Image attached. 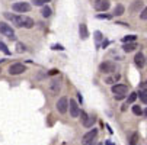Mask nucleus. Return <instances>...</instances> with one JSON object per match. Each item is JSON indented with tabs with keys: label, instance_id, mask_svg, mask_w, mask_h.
Returning <instances> with one entry per match:
<instances>
[{
	"label": "nucleus",
	"instance_id": "2",
	"mask_svg": "<svg viewBox=\"0 0 147 145\" xmlns=\"http://www.w3.org/2000/svg\"><path fill=\"white\" fill-rule=\"evenodd\" d=\"M0 33L5 35V36H7V38H9V39H12V41H15V39H16L13 28H12L10 25H7L6 22H0Z\"/></svg>",
	"mask_w": 147,
	"mask_h": 145
},
{
	"label": "nucleus",
	"instance_id": "36",
	"mask_svg": "<svg viewBox=\"0 0 147 145\" xmlns=\"http://www.w3.org/2000/svg\"><path fill=\"white\" fill-rule=\"evenodd\" d=\"M47 2H50V0H47Z\"/></svg>",
	"mask_w": 147,
	"mask_h": 145
},
{
	"label": "nucleus",
	"instance_id": "24",
	"mask_svg": "<svg viewBox=\"0 0 147 145\" xmlns=\"http://www.w3.org/2000/svg\"><path fill=\"white\" fill-rule=\"evenodd\" d=\"M133 113L137 115V116H140V115H143V110H141L140 106H133Z\"/></svg>",
	"mask_w": 147,
	"mask_h": 145
},
{
	"label": "nucleus",
	"instance_id": "4",
	"mask_svg": "<svg viewBox=\"0 0 147 145\" xmlns=\"http://www.w3.org/2000/svg\"><path fill=\"white\" fill-rule=\"evenodd\" d=\"M12 9L18 13H24V12H29L31 10V5L26 2H16L12 5Z\"/></svg>",
	"mask_w": 147,
	"mask_h": 145
},
{
	"label": "nucleus",
	"instance_id": "17",
	"mask_svg": "<svg viewBox=\"0 0 147 145\" xmlns=\"http://www.w3.org/2000/svg\"><path fill=\"white\" fill-rule=\"evenodd\" d=\"M137 142H138V134L134 132V134L131 135V138L128 139V145H137Z\"/></svg>",
	"mask_w": 147,
	"mask_h": 145
},
{
	"label": "nucleus",
	"instance_id": "5",
	"mask_svg": "<svg viewBox=\"0 0 147 145\" xmlns=\"http://www.w3.org/2000/svg\"><path fill=\"white\" fill-rule=\"evenodd\" d=\"M55 106H57V110H58L60 113H66V112H67V109H69V99H67L66 96L60 97Z\"/></svg>",
	"mask_w": 147,
	"mask_h": 145
},
{
	"label": "nucleus",
	"instance_id": "19",
	"mask_svg": "<svg viewBox=\"0 0 147 145\" xmlns=\"http://www.w3.org/2000/svg\"><path fill=\"white\" fill-rule=\"evenodd\" d=\"M137 94H138V97H140V100L143 103H147V89L146 90H140V93H137Z\"/></svg>",
	"mask_w": 147,
	"mask_h": 145
},
{
	"label": "nucleus",
	"instance_id": "10",
	"mask_svg": "<svg viewBox=\"0 0 147 145\" xmlns=\"http://www.w3.org/2000/svg\"><path fill=\"white\" fill-rule=\"evenodd\" d=\"M69 109H70V115H71V118H79V115H80V109H79V105H77V102H76V100L70 99V102H69Z\"/></svg>",
	"mask_w": 147,
	"mask_h": 145
},
{
	"label": "nucleus",
	"instance_id": "18",
	"mask_svg": "<svg viewBox=\"0 0 147 145\" xmlns=\"http://www.w3.org/2000/svg\"><path fill=\"white\" fill-rule=\"evenodd\" d=\"M51 13H53V10H51L48 6H44V7H42V10H41V15H42L44 17H50V16H51Z\"/></svg>",
	"mask_w": 147,
	"mask_h": 145
},
{
	"label": "nucleus",
	"instance_id": "16",
	"mask_svg": "<svg viewBox=\"0 0 147 145\" xmlns=\"http://www.w3.org/2000/svg\"><path fill=\"white\" fill-rule=\"evenodd\" d=\"M124 12H125V7H124L122 5H117L112 15H114V16H121V15H124Z\"/></svg>",
	"mask_w": 147,
	"mask_h": 145
},
{
	"label": "nucleus",
	"instance_id": "21",
	"mask_svg": "<svg viewBox=\"0 0 147 145\" xmlns=\"http://www.w3.org/2000/svg\"><path fill=\"white\" fill-rule=\"evenodd\" d=\"M51 90H53V93H58V90H60V84H58V81H57V80H53V81H51Z\"/></svg>",
	"mask_w": 147,
	"mask_h": 145
},
{
	"label": "nucleus",
	"instance_id": "23",
	"mask_svg": "<svg viewBox=\"0 0 147 145\" xmlns=\"http://www.w3.org/2000/svg\"><path fill=\"white\" fill-rule=\"evenodd\" d=\"M0 49H2L6 55H10V51H9V48L6 47V44H5V42H0Z\"/></svg>",
	"mask_w": 147,
	"mask_h": 145
},
{
	"label": "nucleus",
	"instance_id": "3",
	"mask_svg": "<svg viewBox=\"0 0 147 145\" xmlns=\"http://www.w3.org/2000/svg\"><path fill=\"white\" fill-rule=\"evenodd\" d=\"M111 6V2L109 0H95L93 2V7L98 10V12H107Z\"/></svg>",
	"mask_w": 147,
	"mask_h": 145
},
{
	"label": "nucleus",
	"instance_id": "7",
	"mask_svg": "<svg viewBox=\"0 0 147 145\" xmlns=\"http://www.w3.org/2000/svg\"><path fill=\"white\" fill-rule=\"evenodd\" d=\"M25 65L24 64H20V63H15L9 67V74L10 76H18V74H22L25 71Z\"/></svg>",
	"mask_w": 147,
	"mask_h": 145
},
{
	"label": "nucleus",
	"instance_id": "34",
	"mask_svg": "<svg viewBox=\"0 0 147 145\" xmlns=\"http://www.w3.org/2000/svg\"><path fill=\"white\" fill-rule=\"evenodd\" d=\"M143 86H144V87H147V80H146V81L143 83Z\"/></svg>",
	"mask_w": 147,
	"mask_h": 145
},
{
	"label": "nucleus",
	"instance_id": "25",
	"mask_svg": "<svg viewBox=\"0 0 147 145\" xmlns=\"http://www.w3.org/2000/svg\"><path fill=\"white\" fill-rule=\"evenodd\" d=\"M16 51H18V52H25V45L20 44V42H18V44H16Z\"/></svg>",
	"mask_w": 147,
	"mask_h": 145
},
{
	"label": "nucleus",
	"instance_id": "31",
	"mask_svg": "<svg viewBox=\"0 0 147 145\" xmlns=\"http://www.w3.org/2000/svg\"><path fill=\"white\" fill-rule=\"evenodd\" d=\"M80 115H82V120H83V122H85V120L88 119V115H86L85 112H80Z\"/></svg>",
	"mask_w": 147,
	"mask_h": 145
},
{
	"label": "nucleus",
	"instance_id": "35",
	"mask_svg": "<svg viewBox=\"0 0 147 145\" xmlns=\"http://www.w3.org/2000/svg\"><path fill=\"white\" fill-rule=\"evenodd\" d=\"M143 113H144V115L147 116V109H144V112H143Z\"/></svg>",
	"mask_w": 147,
	"mask_h": 145
},
{
	"label": "nucleus",
	"instance_id": "1",
	"mask_svg": "<svg viewBox=\"0 0 147 145\" xmlns=\"http://www.w3.org/2000/svg\"><path fill=\"white\" fill-rule=\"evenodd\" d=\"M3 16H5L7 20H10V22H12L15 26H18V28H26V29H31V28L35 25L34 19H31V17H28V16H24V15H15V13L5 12Z\"/></svg>",
	"mask_w": 147,
	"mask_h": 145
},
{
	"label": "nucleus",
	"instance_id": "30",
	"mask_svg": "<svg viewBox=\"0 0 147 145\" xmlns=\"http://www.w3.org/2000/svg\"><path fill=\"white\" fill-rule=\"evenodd\" d=\"M111 16H112V15H98L99 19H109Z\"/></svg>",
	"mask_w": 147,
	"mask_h": 145
},
{
	"label": "nucleus",
	"instance_id": "15",
	"mask_svg": "<svg viewBox=\"0 0 147 145\" xmlns=\"http://www.w3.org/2000/svg\"><path fill=\"white\" fill-rule=\"evenodd\" d=\"M95 120H96V116L95 115H90V116H88V119L83 122V125H85L86 128H92L93 126V123H95Z\"/></svg>",
	"mask_w": 147,
	"mask_h": 145
},
{
	"label": "nucleus",
	"instance_id": "33",
	"mask_svg": "<svg viewBox=\"0 0 147 145\" xmlns=\"http://www.w3.org/2000/svg\"><path fill=\"white\" fill-rule=\"evenodd\" d=\"M86 145H96V142H95V139H93L92 142H89V144H86Z\"/></svg>",
	"mask_w": 147,
	"mask_h": 145
},
{
	"label": "nucleus",
	"instance_id": "26",
	"mask_svg": "<svg viewBox=\"0 0 147 145\" xmlns=\"http://www.w3.org/2000/svg\"><path fill=\"white\" fill-rule=\"evenodd\" d=\"M32 3H34L35 6H44V5L47 3V0H32Z\"/></svg>",
	"mask_w": 147,
	"mask_h": 145
},
{
	"label": "nucleus",
	"instance_id": "8",
	"mask_svg": "<svg viewBox=\"0 0 147 145\" xmlns=\"http://www.w3.org/2000/svg\"><path fill=\"white\" fill-rule=\"evenodd\" d=\"M96 135H98V129H90L89 132H86L85 135H83V138H82V144L83 145H86V144H89V142H92L95 138H96Z\"/></svg>",
	"mask_w": 147,
	"mask_h": 145
},
{
	"label": "nucleus",
	"instance_id": "14",
	"mask_svg": "<svg viewBox=\"0 0 147 145\" xmlns=\"http://www.w3.org/2000/svg\"><path fill=\"white\" fill-rule=\"evenodd\" d=\"M136 48H137V44H136V42H128V44H124V45H122L124 52H133Z\"/></svg>",
	"mask_w": 147,
	"mask_h": 145
},
{
	"label": "nucleus",
	"instance_id": "11",
	"mask_svg": "<svg viewBox=\"0 0 147 145\" xmlns=\"http://www.w3.org/2000/svg\"><path fill=\"white\" fill-rule=\"evenodd\" d=\"M134 64H136L138 68L144 67V64H146V57L143 55V52H137V54H136V57H134Z\"/></svg>",
	"mask_w": 147,
	"mask_h": 145
},
{
	"label": "nucleus",
	"instance_id": "9",
	"mask_svg": "<svg viewBox=\"0 0 147 145\" xmlns=\"http://www.w3.org/2000/svg\"><path fill=\"white\" fill-rule=\"evenodd\" d=\"M111 90H112V93L115 96H125L127 92H128V87L125 84H115V86L111 87Z\"/></svg>",
	"mask_w": 147,
	"mask_h": 145
},
{
	"label": "nucleus",
	"instance_id": "12",
	"mask_svg": "<svg viewBox=\"0 0 147 145\" xmlns=\"http://www.w3.org/2000/svg\"><path fill=\"white\" fill-rule=\"evenodd\" d=\"M143 6H144V3H143V0H136V2H133L131 3V6L128 7V10L130 12H140L141 9H143Z\"/></svg>",
	"mask_w": 147,
	"mask_h": 145
},
{
	"label": "nucleus",
	"instance_id": "28",
	"mask_svg": "<svg viewBox=\"0 0 147 145\" xmlns=\"http://www.w3.org/2000/svg\"><path fill=\"white\" fill-rule=\"evenodd\" d=\"M95 39H96V42H99V41L102 39V33H100L99 31H96V32H95Z\"/></svg>",
	"mask_w": 147,
	"mask_h": 145
},
{
	"label": "nucleus",
	"instance_id": "29",
	"mask_svg": "<svg viewBox=\"0 0 147 145\" xmlns=\"http://www.w3.org/2000/svg\"><path fill=\"white\" fill-rule=\"evenodd\" d=\"M51 48H53V49H58V51H63V49H64V47L60 45V44H54Z\"/></svg>",
	"mask_w": 147,
	"mask_h": 145
},
{
	"label": "nucleus",
	"instance_id": "32",
	"mask_svg": "<svg viewBox=\"0 0 147 145\" xmlns=\"http://www.w3.org/2000/svg\"><path fill=\"white\" fill-rule=\"evenodd\" d=\"M77 97H79V102L82 103V102H83V97H82V94H80V93H77Z\"/></svg>",
	"mask_w": 147,
	"mask_h": 145
},
{
	"label": "nucleus",
	"instance_id": "6",
	"mask_svg": "<svg viewBox=\"0 0 147 145\" xmlns=\"http://www.w3.org/2000/svg\"><path fill=\"white\" fill-rule=\"evenodd\" d=\"M99 71L103 73V74H111L115 71V64L111 63V61H105V63H102L99 65Z\"/></svg>",
	"mask_w": 147,
	"mask_h": 145
},
{
	"label": "nucleus",
	"instance_id": "20",
	"mask_svg": "<svg viewBox=\"0 0 147 145\" xmlns=\"http://www.w3.org/2000/svg\"><path fill=\"white\" fill-rule=\"evenodd\" d=\"M136 35H127V36H124L122 38V42L124 44H128V42H134V41H136Z\"/></svg>",
	"mask_w": 147,
	"mask_h": 145
},
{
	"label": "nucleus",
	"instance_id": "27",
	"mask_svg": "<svg viewBox=\"0 0 147 145\" xmlns=\"http://www.w3.org/2000/svg\"><path fill=\"white\" fill-rule=\"evenodd\" d=\"M140 19L147 20V7H144V9L141 10V13H140Z\"/></svg>",
	"mask_w": 147,
	"mask_h": 145
},
{
	"label": "nucleus",
	"instance_id": "13",
	"mask_svg": "<svg viewBox=\"0 0 147 145\" xmlns=\"http://www.w3.org/2000/svg\"><path fill=\"white\" fill-rule=\"evenodd\" d=\"M79 33H80V38H82V39H88L89 31H88L86 23H80V25H79Z\"/></svg>",
	"mask_w": 147,
	"mask_h": 145
},
{
	"label": "nucleus",
	"instance_id": "22",
	"mask_svg": "<svg viewBox=\"0 0 147 145\" xmlns=\"http://www.w3.org/2000/svg\"><path fill=\"white\" fill-rule=\"evenodd\" d=\"M138 97V94L136 93V92H133L130 96H128V99H127V103H134V100Z\"/></svg>",
	"mask_w": 147,
	"mask_h": 145
}]
</instances>
